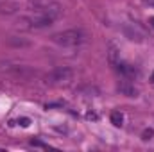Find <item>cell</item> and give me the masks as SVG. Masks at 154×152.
Returning a JSON list of instances; mask_svg holds the SVG:
<instances>
[{"label": "cell", "mask_w": 154, "mask_h": 152, "mask_svg": "<svg viewBox=\"0 0 154 152\" xmlns=\"http://www.w3.org/2000/svg\"><path fill=\"white\" fill-rule=\"evenodd\" d=\"M86 32L82 29H66V31H61V32H56L52 36V41L61 45V47H68V48H74V47H81L84 41H86Z\"/></svg>", "instance_id": "cell-1"}, {"label": "cell", "mask_w": 154, "mask_h": 152, "mask_svg": "<svg viewBox=\"0 0 154 152\" xmlns=\"http://www.w3.org/2000/svg\"><path fill=\"white\" fill-rule=\"evenodd\" d=\"M72 77H74V72L68 66H57L45 75V82L52 86H63V84H68Z\"/></svg>", "instance_id": "cell-2"}, {"label": "cell", "mask_w": 154, "mask_h": 152, "mask_svg": "<svg viewBox=\"0 0 154 152\" xmlns=\"http://www.w3.org/2000/svg\"><path fill=\"white\" fill-rule=\"evenodd\" d=\"M5 70H7L9 74H13V75L23 77V79H29V77L36 75V72H34L32 68H29V66H23V65H13V66H7Z\"/></svg>", "instance_id": "cell-3"}, {"label": "cell", "mask_w": 154, "mask_h": 152, "mask_svg": "<svg viewBox=\"0 0 154 152\" xmlns=\"http://www.w3.org/2000/svg\"><path fill=\"white\" fill-rule=\"evenodd\" d=\"M116 72L120 74V75H124L125 79H133V77L138 75V72H136V68L134 66H131V65H127V63H116Z\"/></svg>", "instance_id": "cell-4"}, {"label": "cell", "mask_w": 154, "mask_h": 152, "mask_svg": "<svg viewBox=\"0 0 154 152\" xmlns=\"http://www.w3.org/2000/svg\"><path fill=\"white\" fill-rule=\"evenodd\" d=\"M118 90H120L122 93H125L127 97H138V90H136L133 84H129V82H122V84L118 86Z\"/></svg>", "instance_id": "cell-5"}, {"label": "cell", "mask_w": 154, "mask_h": 152, "mask_svg": "<svg viewBox=\"0 0 154 152\" xmlns=\"http://www.w3.org/2000/svg\"><path fill=\"white\" fill-rule=\"evenodd\" d=\"M111 123L115 127H122L124 125V114L120 113V111H113L111 113Z\"/></svg>", "instance_id": "cell-6"}, {"label": "cell", "mask_w": 154, "mask_h": 152, "mask_svg": "<svg viewBox=\"0 0 154 152\" xmlns=\"http://www.w3.org/2000/svg\"><path fill=\"white\" fill-rule=\"evenodd\" d=\"M116 56H118V48H116L113 43H109V63H111V65H116V63H118Z\"/></svg>", "instance_id": "cell-7"}, {"label": "cell", "mask_w": 154, "mask_h": 152, "mask_svg": "<svg viewBox=\"0 0 154 152\" xmlns=\"http://www.w3.org/2000/svg\"><path fill=\"white\" fill-rule=\"evenodd\" d=\"M48 2H50V0H29V4H31L34 9H36V7H41V5H47Z\"/></svg>", "instance_id": "cell-8"}, {"label": "cell", "mask_w": 154, "mask_h": 152, "mask_svg": "<svg viewBox=\"0 0 154 152\" xmlns=\"http://www.w3.org/2000/svg\"><path fill=\"white\" fill-rule=\"evenodd\" d=\"M152 136H154V131H152V129H145V131L142 132V140H145V141H147V140H151Z\"/></svg>", "instance_id": "cell-9"}, {"label": "cell", "mask_w": 154, "mask_h": 152, "mask_svg": "<svg viewBox=\"0 0 154 152\" xmlns=\"http://www.w3.org/2000/svg\"><path fill=\"white\" fill-rule=\"evenodd\" d=\"M18 123H20L22 127H29V125H31V120L23 116V118H18Z\"/></svg>", "instance_id": "cell-10"}, {"label": "cell", "mask_w": 154, "mask_h": 152, "mask_svg": "<svg viewBox=\"0 0 154 152\" xmlns=\"http://www.w3.org/2000/svg\"><path fill=\"white\" fill-rule=\"evenodd\" d=\"M31 145H32V147H41V149H47V145H45V143H41V141H38V140H31Z\"/></svg>", "instance_id": "cell-11"}, {"label": "cell", "mask_w": 154, "mask_h": 152, "mask_svg": "<svg viewBox=\"0 0 154 152\" xmlns=\"http://www.w3.org/2000/svg\"><path fill=\"white\" fill-rule=\"evenodd\" d=\"M86 116H88L90 120H97V114H95V113H88Z\"/></svg>", "instance_id": "cell-12"}, {"label": "cell", "mask_w": 154, "mask_h": 152, "mask_svg": "<svg viewBox=\"0 0 154 152\" xmlns=\"http://www.w3.org/2000/svg\"><path fill=\"white\" fill-rule=\"evenodd\" d=\"M149 23H151V27L154 29V16H151V18H149Z\"/></svg>", "instance_id": "cell-13"}, {"label": "cell", "mask_w": 154, "mask_h": 152, "mask_svg": "<svg viewBox=\"0 0 154 152\" xmlns=\"http://www.w3.org/2000/svg\"><path fill=\"white\" fill-rule=\"evenodd\" d=\"M152 82H154V72H152Z\"/></svg>", "instance_id": "cell-14"}]
</instances>
